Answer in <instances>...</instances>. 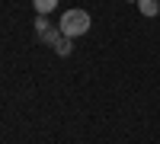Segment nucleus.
<instances>
[{"label":"nucleus","mask_w":160,"mask_h":144,"mask_svg":"<svg viewBox=\"0 0 160 144\" xmlns=\"http://www.w3.org/2000/svg\"><path fill=\"white\" fill-rule=\"evenodd\" d=\"M90 13L87 10H64V16H61V22H58V29L68 35V38H80V35H87L90 32Z\"/></svg>","instance_id":"1"},{"label":"nucleus","mask_w":160,"mask_h":144,"mask_svg":"<svg viewBox=\"0 0 160 144\" xmlns=\"http://www.w3.org/2000/svg\"><path fill=\"white\" fill-rule=\"evenodd\" d=\"M138 10H141V16L154 19L157 13H160V3H157V0H138Z\"/></svg>","instance_id":"2"},{"label":"nucleus","mask_w":160,"mask_h":144,"mask_svg":"<svg viewBox=\"0 0 160 144\" xmlns=\"http://www.w3.org/2000/svg\"><path fill=\"white\" fill-rule=\"evenodd\" d=\"M61 38H64V32L58 29V26H51V29H48V32H45L42 38H38V42H45V45H51V48H55V45L61 42Z\"/></svg>","instance_id":"3"},{"label":"nucleus","mask_w":160,"mask_h":144,"mask_svg":"<svg viewBox=\"0 0 160 144\" xmlns=\"http://www.w3.org/2000/svg\"><path fill=\"white\" fill-rule=\"evenodd\" d=\"M32 7H35V13H38V16H48V13L58 7V0H32Z\"/></svg>","instance_id":"4"},{"label":"nucleus","mask_w":160,"mask_h":144,"mask_svg":"<svg viewBox=\"0 0 160 144\" xmlns=\"http://www.w3.org/2000/svg\"><path fill=\"white\" fill-rule=\"evenodd\" d=\"M55 55H61V58H68V55H74V38H68V35H64L61 42L55 45Z\"/></svg>","instance_id":"5"},{"label":"nucleus","mask_w":160,"mask_h":144,"mask_svg":"<svg viewBox=\"0 0 160 144\" xmlns=\"http://www.w3.org/2000/svg\"><path fill=\"white\" fill-rule=\"evenodd\" d=\"M48 29H51V22H48V16H38V13H35V35L42 38V35H45Z\"/></svg>","instance_id":"6"},{"label":"nucleus","mask_w":160,"mask_h":144,"mask_svg":"<svg viewBox=\"0 0 160 144\" xmlns=\"http://www.w3.org/2000/svg\"><path fill=\"white\" fill-rule=\"evenodd\" d=\"M128 3H138V0H128Z\"/></svg>","instance_id":"7"}]
</instances>
